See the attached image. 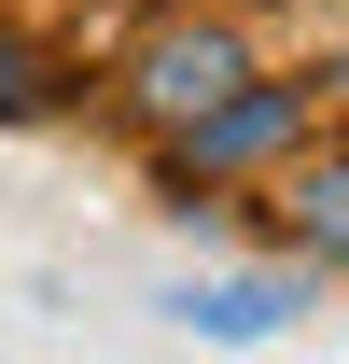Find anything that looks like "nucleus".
Returning <instances> with one entry per match:
<instances>
[{
	"mask_svg": "<svg viewBox=\"0 0 349 364\" xmlns=\"http://www.w3.org/2000/svg\"><path fill=\"white\" fill-rule=\"evenodd\" d=\"M321 112H336L321 70H279V56H265V70H238L210 112H182L168 140H140V182H154L168 225H223V210H238V196H252V182L321 127Z\"/></svg>",
	"mask_w": 349,
	"mask_h": 364,
	"instance_id": "obj_1",
	"label": "nucleus"
},
{
	"mask_svg": "<svg viewBox=\"0 0 349 364\" xmlns=\"http://www.w3.org/2000/svg\"><path fill=\"white\" fill-rule=\"evenodd\" d=\"M238 70H265L252 14H238V0H168V14H126V43L98 56V112L126 140H168L182 112H210Z\"/></svg>",
	"mask_w": 349,
	"mask_h": 364,
	"instance_id": "obj_2",
	"label": "nucleus"
},
{
	"mask_svg": "<svg viewBox=\"0 0 349 364\" xmlns=\"http://www.w3.org/2000/svg\"><path fill=\"white\" fill-rule=\"evenodd\" d=\"M252 196H265V252H294V267L349 280V127H336V112H321V127H307Z\"/></svg>",
	"mask_w": 349,
	"mask_h": 364,
	"instance_id": "obj_3",
	"label": "nucleus"
},
{
	"mask_svg": "<svg viewBox=\"0 0 349 364\" xmlns=\"http://www.w3.org/2000/svg\"><path fill=\"white\" fill-rule=\"evenodd\" d=\"M307 309H321V267H294V252H265V267L182 280V294H168V336H196V350H279V336H294Z\"/></svg>",
	"mask_w": 349,
	"mask_h": 364,
	"instance_id": "obj_4",
	"label": "nucleus"
},
{
	"mask_svg": "<svg viewBox=\"0 0 349 364\" xmlns=\"http://www.w3.org/2000/svg\"><path fill=\"white\" fill-rule=\"evenodd\" d=\"M70 112H98V70H70L43 28L0 14V127H70Z\"/></svg>",
	"mask_w": 349,
	"mask_h": 364,
	"instance_id": "obj_5",
	"label": "nucleus"
},
{
	"mask_svg": "<svg viewBox=\"0 0 349 364\" xmlns=\"http://www.w3.org/2000/svg\"><path fill=\"white\" fill-rule=\"evenodd\" d=\"M307 70H321V98H349V43H336V56H307Z\"/></svg>",
	"mask_w": 349,
	"mask_h": 364,
	"instance_id": "obj_6",
	"label": "nucleus"
},
{
	"mask_svg": "<svg viewBox=\"0 0 349 364\" xmlns=\"http://www.w3.org/2000/svg\"><path fill=\"white\" fill-rule=\"evenodd\" d=\"M112 14H168V0H112Z\"/></svg>",
	"mask_w": 349,
	"mask_h": 364,
	"instance_id": "obj_7",
	"label": "nucleus"
}]
</instances>
